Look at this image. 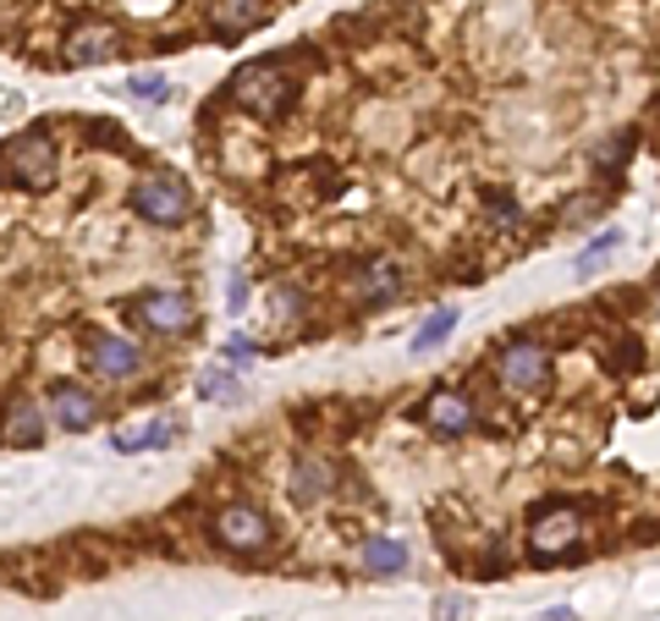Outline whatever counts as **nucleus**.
I'll return each instance as SVG.
<instances>
[{
    "mask_svg": "<svg viewBox=\"0 0 660 621\" xmlns=\"http://www.w3.org/2000/svg\"><path fill=\"white\" fill-rule=\"evenodd\" d=\"M364 567H369V572H380V578H385V572H402V567H407V545H396V540L375 534V540L364 545Z\"/></svg>",
    "mask_w": 660,
    "mask_h": 621,
    "instance_id": "17",
    "label": "nucleus"
},
{
    "mask_svg": "<svg viewBox=\"0 0 660 621\" xmlns=\"http://www.w3.org/2000/svg\"><path fill=\"white\" fill-rule=\"evenodd\" d=\"M545 621H578V616H572L567 605H556V610H545Z\"/></svg>",
    "mask_w": 660,
    "mask_h": 621,
    "instance_id": "26",
    "label": "nucleus"
},
{
    "mask_svg": "<svg viewBox=\"0 0 660 621\" xmlns=\"http://www.w3.org/2000/svg\"><path fill=\"white\" fill-rule=\"evenodd\" d=\"M468 616V599L462 594H441L435 599V621H462Z\"/></svg>",
    "mask_w": 660,
    "mask_h": 621,
    "instance_id": "23",
    "label": "nucleus"
},
{
    "mask_svg": "<svg viewBox=\"0 0 660 621\" xmlns=\"http://www.w3.org/2000/svg\"><path fill=\"white\" fill-rule=\"evenodd\" d=\"M127 94L143 100V105H160L165 94H172V83H165L160 72H138V77H127Z\"/></svg>",
    "mask_w": 660,
    "mask_h": 621,
    "instance_id": "19",
    "label": "nucleus"
},
{
    "mask_svg": "<svg viewBox=\"0 0 660 621\" xmlns=\"http://www.w3.org/2000/svg\"><path fill=\"white\" fill-rule=\"evenodd\" d=\"M396 292H402L396 264H364L358 270V303H391Z\"/></svg>",
    "mask_w": 660,
    "mask_h": 621,
    "instance_id": "16",
    "label": "nucleus"
},
{
    "mask_svg": "<svg viewBox=\"0 0 660 621\" xmlns=\"http://www.w3.org/2000/svg\"><path fill=\"white\" fill-rule=\"evenodd\" d=\"M270 308H276V319H297L303 314V292L297 287H270Z\"/></svg>",
    "mask_w": 660,
    "mask_h": 621,
    "instance_id": "22",
    "label": "nucleus"
},
{
    "mask_svg": "<svg viewBox=\"0 0 660 621\" xmlns=\"http://www.w3.org/2000/svg\"><path fill=\"white\" fill-rule=\"evenodd\" d=\"M0 182L7 188H34V193H45L55 182V138H50V127H23L7 149H0Z\"/></svg>",
    "mask_w": 660,
    "mask_h": 621,
    "instance_id": "2",
    "label": "nucleus"
},
{
    "mask_svg": "<svg viewBox=\"0 0 660 621\" xmlns=\"http://www.w3.org/2000/svg\"><path fill=\"white\" fill-rule=\"evenodd\" d=\"M215 540H220L226 550L259 556V550L270 545V517H265L259 506H242V500H231V506H220V511H215Z\"/></svg>",
    "mask_w": 660,
    "mask_h": 621,
    "instance_id": "5",
    "label": "nucleus"
},
{
    "mask_svg": "<svg viewBox=\"0 0 660 621\" xmlns=\"http://www.w3.org/2000/svg\"><path fill=\"white\" fill-rule=\"evenodd\" d=\"M611 253H617V231H606L600 242H589L584 253H578V258H572V270H578V276H595V264H606Z\"/></svg>",
    "mask_w": 660,
    "mask_h": 621,
    "instance_id": "20",
    "label": "nucleus"
},
{
    "mask_svg": "<svg viewBox=\"0 0 660 621\" xmlns=\"http://www.w3.org/2000/svg\"><path fill=\"white\" fill-rule=\"evenodd\" d=\"M452 330H457V314H452V308H435V314L419 325V335H412V352H430V346H441Z\"/></svg>",
    "mask_w": 660,
    "mask_h": 621,
    "instance_id": "18",
    "label": "nucleus"
},
{
    "mask_svg": "<svg viewBox=\"0 0 660 621\" xmlns=\"http://www.w3.org/2000/svg\"><path fill=\"white\" fill-rule=\"evenodd\" d=\"M495 369H502V380L512 391H540L550 380V352L540 341H507L502 358H495Z\"/></svg>",
    "mask_w": 660,
    "mask_h": 621,
    "instance_id": "7",
    "label": "nucleus"
},
{
    "mask_svg": "<svg viewBox=\"0 0 660 621\" xmlns=\"http://www.w3.org/2000/svg\"><path fill=\"white\" fill-rule=\"evenodd\" d=\"M132 210L149 220V226H182L193 215V193L177 176H143L132 188Z\"/></svg>",
    "mask_w": 660,
    "mask_h": 621,
    "instance_id": "4",
    "label": "nucleus"
},
{
    "mask_svg": "<svg viewBox=\"0 0 660 621\" xmlns=\"http://www.w3.org/2000/svg\"><path fill=\"white\" fill-rule=\"evenodd\" d=\"M61 55H66V66H100V61L122 55V28L105 23V17H89V23H77L66 34V50Z\"/></svg>",
    "mask_w": 660,
    "mask_h": 621,
    "instance_id": "6",
    "label": "nucleus"
},
{
    "mask_svg": "<svg viewBox=\"0 0 660 621\" xmlns=\"http://www.w3.org/2000/svg\"><path fill=\"white\" fill-rule=\"evenodd\" d=\"M50 418H55L66 434H82V429L100 423V396H94L89 385H77V380H55V385H50Z\"/></svg>",
    "mask_w": 660,
    "mask_h": 621,
    "instance_id": "8",
    "label": "nucleus"
},
{
    "mask_svg": "<svg viewBox=\"0 0 660 621\" xmlns=\"http://www.w3.org/2000/svg\"><path fill=\"white\" fill-rule=\"evenodd\" d=\"M578 534H584V511H578L572 500H556V506H540L534 522H529V556L534 561H561Z\"/></svg>",
    "mask_w": 660,
    "mask_h": 621,
    "instance_id": "3",
    "label": "nucleus"
},
{
    "mask_svg": "<svg viewBox=\"0 0 660 621\" xmlns=\"http://www.w3.org/2000/svg\"><path fill=\"white\" fill-rule=\"evenodd\" d=\"M177 440V418H143V423H127L111 434V452L122 457H138V452H160V446H172Z\"/></svg>",
    "mask_w": 660,
    "mask_h": 621,
    "instance_id": "11",
    "label": "nucleus"
},
{
    "mask_svg": "<svg viewBox=\"0 0 660 621\" xmlns=\"http://www.w3.org/2000/svg\"><path fill=\"white\" fill-rule=\"evenodd\" d=\"M89 369L100 380H132L143 369V346L127 335H89Z\"/></svg>",
    "mask_w": 660,
    "mask_h": 621,
    "instance_id": "9",
    "label": "nucleus"
},
{
    "mask_svg": "<svg viewBox=\"0 0 660 621\" xmlns=\"http://www.w3.org/2000/svg\"><path fill=\"white\" fill-rule=\"evenodd\" d=\"M655 314H660V287H655Z\"/></svg>",
    "mask_w": 660,
    "mask_h": 621,
    "instance_id": "27",
    "label": "nucleus"
},
{
    "mask_svg": "<svg viewBox=\"0 0 660 621\" xmlns=\"http://www.w3.org/2000/svg\"><path fill=\"white\" fill-rule=\"evenodd\" d=\"M242 303H248V281L237 276V281H231V308H242Z\"/></svg>",
    "mask_w": 660,
    "mask_h": 621,
    "instance_id": "25",
    "label": "nucleus"
},
{
    "mask_svg": "<svg viewBox=\"0 0 660 621\" xmlns=\"http://www.w3.org/2000/svg\"><path fill=\"white\" fill-rule=\"evenodd\" d=\"M17 111H23V105L12 100V88H0V116H17Z\"/></svg>",
    "mask_w": 660,
    "mask_h": 621,
    "instance_id": "24",
    "label": "nucleus"
},
{
    "mask_svg": "<svg viewBox=\"0 0 660 621\" xmlns=\"http://www.w3.org/2000/svg\"><path fill=\"white\" fill-rule=\"evenodd\" d=\"M424 423L441 429V434H462V429L473 423V402H468L462 391H435V396L424 402Z\"/></svg>",
    "mask_w": 660,
    "mask_h": 621,
    "instance_id": "13",
    "label": "nucleus"
},
{
    "mask_svg": "<svg viewBox=\"0 0 660 621\" xmlns=\"http://www.w3.org/2000/svg\"><path fill=\"white\" fill-rule=\"evenodd\" d=\"M265 23V0H210V28L220 39H242Z\"/></svg>",
    "mask_w": 660,
    "mask_h": 621,
    "instance_id": "12",
    "label": "nucleus"
},
{
    "mask_svg": "<svg viewBox=\"0 0 660 621\" xmlns=\"http://www.w3.org/2000/svg\"><path fill=\"white\" fill-rule=\"evenodd\" d=\"M45 440V413L34 402H12L0 418V446H39Z\"/></svg>",
    "mask_w": 660,
    "mask_h": 621,
    "instance_id": "14",
    "label": "nucleus"
},
{
    "mask_svg": "<svg viewBox=\"0 0 660 621\" xmlns=\"http://www.w3.org/2000/svg\"><path fill=\"white\" fill-rule=\"evenodd\" d=\"M297 94V77L281 66V61H248L237 77H231V100L248 111V116H259V122H276Z\"/></svg>",
    "mask_w": 660,
    "mask_h": 621,
    "instance_id": "1",
    "label": "nucleus"
},
{
    "mask_svg": "<svg viewBox=\"0 0 660 621\" xmlns=\"http://www.w3.org/2000/svg\"><path fill=\"white\" fill-rule=\"evenodd\" d=\"M220 352H226V364H231V369H248V364L259 358V346L248 341V335H226V346H220Z\"/></svg>",
    "mask_w": 660,
    "mask_h": 621,
    "instance_id": "21",
    "label": "nucleus"
},
{
    "mask_svg": "<svg viewBox=\"0 0 660 621\" xmlns=\"http://www.w3.org/2000/svg\"><path fill=\"white\" fill-rule=\"evenodd\" d=\"M132 314H138L149 330H160V335H177V330L193 325V297H188V292H149V297L132 303Z\"/></svg>",
    "mask_w": 660,
    "mask_h": 621,
    "instance_id": "10",
    "label": "nucleus"
},
{
    "mask_svg": "<svg viewBox=\"0 0 660 621\" xmlns=\"http://www.w3.org/2000/svg\"><path fill=\"white\" fill-rule=\"evenodd\" d=\"M330 484H337V468H330L325 457H303V462L292 468V495H297V500H319Z\"/></svg>",
    "mask_w": 660,
    "mask_h": 621,
    "instance_id": "15",
    "label": "nucleus"
}]
</instances>
